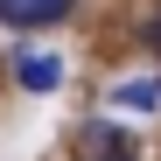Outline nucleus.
<instances>
[{
	"label": "nucleus",
	"mask_w": 161,
	"mask_h": 161,
	"mask_svg": "<svg viewBox=\"0 0 161 161\" xmlns=\"http://www.w3.org/2000/svg\"><path fill=\"white\" fill-rule=\"evenodd\" d=\"M154 49H161V21H154Z\"/></svg>",
	"instance_id": "obj_5"
},
{
	"label": "nucleus",
	"mask_w": 161,
	"mask_h": 161,
	"mask_svg": "<svg viewBox=\"0 0 161 161\" xmlns=\"http://www.w3.org/2000/svg\"><path fill=\"white\" fill-rule=\"evenodd\" d=\"M14 77H21V91H56L63 84V56H56V49H21Z\"/></svg>",
	"instance_id": "obj_2"
},
{
	"label": "nucleus",
	"mask_w": 161,
	"mask_h": 161,
	"mask_svg": "<svg viewBox=\"0 0 161 161\" xmlns=\"http://www.w3.org/2000/svg\"><path fill=\"white\" fill-rule=\"evenodd\" d=\"M98 161H133V147H105V154H98Z\"/></svg>",
	"instance_id": "obj_4"
},
{
	"label": "nucleus",
	"mask_w": 161,
	"mask_h": 161,
	"mask_svg": "<svg viewBox=\"0 0 161 161\" xmlns=\"http://www.w3.org/2000/svg\"><path fill=\"white\" fill-rule=\"evenodd\" d=\"M119 105H126V112H154L161 84H154V77H133V84H119Z\"/></svg>",
	"instance_id": "obj_3"
},
{
	"label": "nucleus",
	"mask_w": 161,
	"mask_h": 161,
	"mask_svg": "<svg viewBox=\"0 0 161 161\" xmlns=\"http://www.w3.org/2000/svg\"><path fill=\"white\" fill-rule=\"evenodd\" d=\"M77 0H0V21L7 28H49V21H63Z\"/></svg>",
	"instance_id": "obj_1"
}]
</instances>
